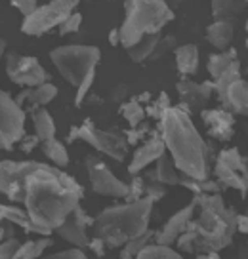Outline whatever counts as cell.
<instances>
[{"mask_svg":"<svg viewBox=\"0 0 248 259\" xmlns=\"http://www.w3.org/2000/svg\"><path fill=\"white\" fill-rule=\"evenodd\" d=\"M0 218H2V221H8V223H12V225L21 227V229L27 231V233H37V235H42V231L34 225V221L31 219V215H29L27 210H23V208L2 204V206H0Z\"/></svg>","mask_w":248,"mask_h":259,"instance_id":"44dd1931","label":"cell"},{"mask_svg":"<svg viewBox=\"0 0 248 259\" xmlns=\"http://www.w3.org/2000/svg\"><path fill=\"white\" fill-rule=\"evenodd\" d=\"M25 138V113L8 92H0V147L12 149Z\"/></svg>","mask_w":248,"mask_h":259,"instance_id":"30bf717a","label":"cell"},{"mask_svg":"<svg viewBox=\"0 0 248 259\" xmlns=\"http://www.w3.org/2000/svg\"><path fill=\"white\" fill-rule=\"evenodd\" d=\"M176 38L172 36V34H166V36H162L159 42V46H157V50H155V54H153L151 59H159V57L166 56L168 52H172V50H178L176 48Z\"/></svg>","mask_w":248,"mask_h":259,"instance_id":"d590c367","label":"cell"},{"mask_svg":"<svg viewBox=\"0 0 248 259\" xmlns=\"http://www.w3.org/2000/svg\"><path fill=\"white\" fill-rule=\"evenodd\" d=\"M32 126H34V136L42 143L56 139V124H54L52 114L46 109H42V107L32 109Z\"/></svg>","mask_w":248,"mask_h":259,"instance_id":"7402d4cb","label":"cell"},{"mask_svg":"<svg viewBox=\"0 0 248 259\" xmlns=\"http://www.w3.org/2000/svg\"><path fill=\"white\" fill-rule=\"evenodd\" d=\"M19 248H21V242L17 238L2 240V244H0V259H16Z\"/></svg>","mask_w":248,"mask_h":259,"instance_id":"e575fe53","label":"cell"},{"mask_svg":"<svg viewBox=\"0 0 248 259\" xmlns=\"http://www.w3.org/2000/svg\"><path fill=\"white\" fill-rule=\"evenodd\" d=\"M195 210H197V204L191 202V204H187L185 208H182L180 211H176V213L164 223V227L155 233V244L170 246V244L178 242V238L184 235L185 231H187V227H189V223H191L193 215H195Z\"/></svg>","mask_w":248,"mask_h":259,"instance_id":"5bb4252c","label":"cell"},{"mask_svg":"<svg viewBox=\"0 0 248 259\" xmlns=\"http://www.w3.org/2000/svg\"><path fill=\"white\" fill-rule=\"evenodd\" d=\"M12 6L19 10V12H21L25 17L32 16V14H34V12L40 8V6L37 4V2H34V0H14V2H12Z\"/></svg>","mask_w":248,"mask_h":259,"instance_id":"ab89813d","label":"cell"},{"mask_svg":"<svg viewBox=\"0 0 248 259\" xmlns=\"http://www.w3.org/2000/svg\"><path fill=\"white\" fill-rule=\"evenodd\" d=\"M120 114L132 128H137L145 118V109L137 99H130V101H126L124 105L120 107Z\"/></svg>","mask_w":248,"mask_h":259,"instance_id":"f546056e","label":"cell"},{"mask_svg":"<svg viewBox=\"0 0 248 259\" xmlns=\"http://www.w3.org/2000/svg\"><path fill=\"white\" fill-rule=\"evenodd\" d=\"M50 244H52V240H50L48 236H44V238H40V240H27V242L21 244V248H19V251H17L16 259H37V257H40Z\"/></svg>","mask_w":248,"mask_h":259,"instance_id":"f1b7e54d","label":"cell"},{"mask_svg":"<svg viewBox=\"0 0 248 259\" xmlns=\"http://www.w3.org/2000/svg\"><path fill=\"white\" fill-rule=\"evenodd\" d=\"M88 223H94V219L90 221L88 215H86V211L79 206L69 218L65 219L63 225H59L56 231L63 240L75 244L77 248H88L90 240H92V238L88 236V233H86Z\"/></svg>","mask_w":248,"mask_h":259,"instance_id":"9a60e30c","label":"cell"},{"mask_svg":"<svg viewBox=\"0 0 248 259\" xmlns=\"http://www.w3.org/2000/svg\"><path fill=\"white\" fill-rule=\"evenodd\" d=\"M197 259H220V255H218V251H210V253H200V255H197Z\"/></svg>","mask_w":248,"mask_h":259,"instance_id":"c3c4849f","label":"cell"},{"mask_svg":"<svg viewBox=\"0 0 248 259\" xmlns=\"http://www.w3.org/2000/svg\"><path fill=\"white\" fill-rule=\"evenodd\" d=\"M141 198H145V178L134 176L132 183L128 185V196H126V200L128 202H137Z\"/></svg>","mask_w":248,"mask_h":259,"instance_id":"836d02e7","label":"cell"},{"mask_svg":"<svg viewBox=\"0 0 248 259\" xmlns=\"http://www.w3.org/2000/svg\"><path fill=\"white\" fill-rule=\"evenodd\" d=\"M40 139L37 138V136H25L23 139H21V151L23 153H31L32 149H34V145H39Z\"/></svg>","mask_w":248,"mask_h":259,"instance_id":"b9f144b4","label":"cell"},{"mask_svg":"<svg viewBox=\"0 0 248 259\" xmlns=\"http://www.w3.org/2000/svg\"><path fill=\"white\" fill-rule=\"evenodd\" d=\"M77 139H80V134H79V126H73L71 132H69V136H67V143H75Z\"/></svg>","mask_w":248,"mask_h":259,"instance_id":"bcb514c9","label":"cell"},{"mask_svg":"<svg viewBox=\"0 0 248 259\" xmlns=\"http://www.w3.org/2000/svg\"><path fill=\"white\" fill-rule=\"evenodd\" d=\"M164 194H166V185H160L157 181H145V198L157 202Z\"/></svg>","mask_w":248,"mask_h":259,"instance_id":"8d00e7d4","label":"cell"},{"mask_svg":"<svg viewBox=\"0 0 248 259\" xmlns=\"http://www.w3.org/2000/svg\"><path fill=\"white\" fill-rule=\"evenodd\" d=\"M109 44L111 46H119L120 44V29H111V32H109Z\"/></svg>","mask_w":248,"mask_h":259,"instance_id":"ee69618b","label":"cell"},{"mask_svg":"<svg viewBox=\"0 0 248 259\" xmlns=\"http://www.w3.org/2000/svg\"><path fill=\"white\" fill-rule=\"evenodd\" d=\"M222 109L231 111L233 114H242L248 116V82L237 80L229 86L225 97L222 99Z\"/></svg>","mask_w":248,"mask_h":259,"instance_id":"ac0fdd59","label":"cell"},{"mask_svg":"<svg viewBox=\"0 0 248 259\" xmlns=\"http://www.w3.org/2000/svg\"><path fill=\"white\" fill-rule=\"evenodd\" d=\"M86 164H88L90 185L94 189V193L103 194V196H115V198H126L128 196V185L124 181H120L107 168L105 162H101L97 156H88Z\"/></svg>","mask_w":248,"mask_h":259,"instance_id":"7c38bea8","label":"cell"},{"mask_svg":"<svg viewBox=\"0 0 248 259\" xmlns=\"http://www.w3.org/2000/svg\"><path fill=\"white\" fill-rule=\"evenodd\" d=\"M56 96H57V88L54 84L46 82V84H42L39 88H29V90H25V92H21V94L16 97V101L19 105L31 103V105L37 109V107L48 105Z\"/></svg>","mask_w":248,"mask_h":259,"instance_id":"ffe728a7","label":"cell"},{"mask_svg":"<svg viewBox=\"0 0 248 259\" xmlns=\"http://www.w3.org/2000/svg\"><path fill=\"white\" fill-rule=\"evenodd\" d=\"M0 236H2V240H8V238H14V229H12V223L8 227L4 225L0 229Z\"/></svg>","mask_w":248,"mask_h":259,"instance_id":"f6af8a7d","label":"cell"},{"mask_svg":"<svg viewBox=\"0 0 248 259\" xmlns=\"http://www.w3.org/2000/svg\"><path fill=\"white\" fill-rule=\"evenodd\" d=\"M0 191L21 202L34 225L50 236L80 206L82 187L61 168L37 160H2Z\"/></svg>","mask_w":248,"mask_h":259,"instance_id":"6da1fadb","label":"cell"},{"mask_svg":"<svg viewBox=\"0 0 248 259\" xmlns=\"http://www.w3.org/2000/svg\"><path fill=\"white\" fill-rule=\"evenodd\" d=\"M239 231L248 235V215H239Z\"/></svg>","mask_w":248,"mask_h":259,"instance_id":"7dc6e473","label":"cell"},{"mask_svg":"<svg viewBox=\"0 0 248 259\" xmlns=\"http://www.w3.org/2000/svg\"><path fill=\"white\" fill-rule=\"evenodd\" d=\"M206 40L214 48L225 52L233 40V23L231 21H214L206 27Z\"/></svg>","mask_w":248,"mask_h":259,"instance_id":"603a6c76","label":"cell"},{"mask_svg":"<svg viewBox=\"0 0 248 259\" xmlns=\"http://www.w3.org/2000/svg\"><path fill=\"white\" fill-rule=\"evenodd\" d=\"M42 259H88L86 253L79 248H71V250H63V251H57V253H52V255H46Z\"/></svg>","mask_w":248,"mask_h":259,"instance_id":"f35d334b","label":"cell"},{"mask_svg":"<svg viewBox=\"0 0 248 259\" xmlns=\"http://www.w3.org/2000/svg\"><path fill=\"white\" fill-rule=\"evenodd\" d=\"M75 8H77L75 0H57L44 4L32 16L25 17L21 23V32L29 36H40L54 27H61L65 19L75 14Z\"/></svg>","mask_w":248,"mask_h":259,"instance_id":"52a82bcc","label":"cell"},{"mask_svg":"<svg viewBox=\"0 0 248 259\" xmlns=\"http://www.w3.org/2000/svg\"><path fill=\"white\" fill-rule=\"evenodd\" d=\"M168 109H172V105H170V97L164 94V92H160V96L153 101V103H149L147 105V114L151 116L153 120H162L164 118V114L168 113Z\"/></svg>","mask_w":248,"mask_h":259,"instance_id":"d6a6232c","label":"cell"},{"mask_svg":"<svg viewBox=\"0 0 248 259\" xmlns=\"http://www.w3.org/2000/svg\"><path fill=\"white\" fill-rule=\"evenodd\" d=\"M145 179H151V181H157L160 185H180V181H182V176L178 174L176 170V164L172 160V156L168 154H164L162 158L155 162V170L153 171H147L144 176Z\"/></svg>","mask_w":248,"mask_h":259,"instance_id":"d6986e66","label":"cell"},{"mask_svg":"<svg viewBox=\"0 0 248 259\" xmlns=\"http://www.w3.org/2000/svg\"><path fill=\"white\" fill-rule=\"evenodd\" d=\"M176 67L182 74H195L199 69V48L195 44H184L176 50Z\"/></svg>","mask_w":248,"mask_h":259,"instance_id":"d4e9b609","label":"cell"},{"mask_svg":"<svg viewBox=\"0 0 248 259\" xmlns=\"http://www.w3.org/2000/svg\"><path fill=\"white\" fill-rule=\"evenodd\" d=\"M160 34H153V36H145L144 40L139 42L137 46L134 48L126 50L128 52V57L134 61V63H141V61H147V59H151L153 54H155V50L159 46L160 42Z\"/></svg>","mask_w":248,"mask_h":259,"instance_id":"4316f807","label":"cell"},{"mask_svg":"<svg viewBox=\"0 0 248 259\" xmlns=\"http://www.w3.org/2000/svg\"><path fill=\"white\" fill-rule=\"evenodd\" d=\"M155 233L153 231H147L144 236H139L136 240H130L128 244L122 246V251H120V259H136L141 251L149 246V240H151Z\"/></svg>","mask_w":248,"mask_h":259,"instance_id":"4dcf8cb0","label":"cell"},{"mask_svg":"<svg viewBox=\"0 0 248 259\" xmlns=\"http://www.w3.org/2000/svg\"><path fill=\"white\" fill-rule=\"evenodd\" d=\"M128 94H130V90H128V86L126 84H117L115 88L111 90V101H122V99H126L128 97Z\"/></svg>","mask_w":248,"mask_h":259,"instance_id":"60d3db41","label":"cell"},{"mask_svg":"<svg viewBox=\"0 0 248 259\" xmlns=\"http://www.w3.org/2000/svg\"><path fill=\"white\" fill-rule=\"evenodd\" d=\"M246 8L242 0H214L212 2V17L214 21H231L233 17Z\"/></svg>","mask_w":248,"mask_h":259,"instance_id":"484cf974","label":"cell"},{"mask_svg":"<svg viewBox=\"0 0 248 259\" xmlns=\"http://www.w3.org/2000/svg\"><path fill=\"white\" fill-rule=\"evenodd\" d=\"M160 132L166 151L182 176L200 181L208 178V145L193 124L191 114L172 107L160 120Z\"/></svg>","mask_w":248,"mask_h":259,"instance_id":"7a4b0ae2","label":"cell"},{"mask_svg":"<svg viewBox=\"0 0 248 259\" xmlns=\"http://www.w3.org/2000/svg\"><path fill=\"white\" fill-rule=\"evenodd\" d=\"M214 174L222 187H229L239 191L242 196L248 193V164L240 156L239 149H224L220 151L214 166Z\"/></svg>","mask_w":248,"mask_h":259,"instance_id":"ba28073f","label":"cell"},{"mask_svg":"<svg viewBox=\"0 0 248 259\" xmlns=\"http://www.w3.org/2000/svg\"><path fill=\"white\" fill-rule=\"evenodd\" d=\"M6 73L10 80L17 86H29V88H39L48 82V73L44 67L39 63L37 57L19 56V54H8L6 56Z\"/></svg>","mask_w":248,"mask_h":259,"instance_id":"8fae6325","label":"cell"},{"mask_svg":"<svg viewBox=\"0 0 248 259\" xmlns=\"http://www.w3.org/2000/svg\"><path fill=\"white\" fill-rule=\"evenodd\" d=\"M193 202L199 208V218L191 219L187 231L195 238V251L210 253L227 248L239 231V215L227 208L222 194H197Z\"/></svg>","mask_w":248,"mask_h":259,"instance_id":"3957f363","label":"cell"},{"mask_svg":"<svg viewBox=\"0 0 248 259\" xmlns=\"http://www.w3.org/2000/svg\"><path fill=\"white\" fill-rule=\"evenodd\" d=\"M244 27H246V32H248V19H246V25H244Z\"/></svg>","mask_w":248,"mask_h":259,"instance_id":"681fc988","label":"cell"},{"mask_svg":"<svg viewBox=\"0 0 248 259\" xmlns=\"http://www.w3.org/2000/svg\"><path fill=\"white\" fill-rule=\"evenodd\" d=\"M50 59L65 80L79 90L90 76H96L101 52L96 46L67 44V46H59V48L52 50Z\"/></svg>","mask_w":248,"mask_h":259,"instance_id":"8992f818","label":"cell"},{"mask_svg":"<svg viewBox=\"0 0 248 259\" xmlns=\"http://www.w3.org/2000/svg\"><path fill=\"white\" fill-rule=\"evenodd\" d=\"M80 139L92 145L97 153L107 154L109 158L117 162H122L128 154V139L119 136L117 132L97 128L92 120H84L79 126Z\"/></svg>","mask_w":248,"mask_h":259,"instance_id":"9c48e42d","label":"cell"},{"mask_svg":"<svg viewBox=\"0 0 248 259\" xmlns=\"http://www.w3.org/2000/svg\"><path fill=\"white\" fill-rule=\"evenodd\" d=\"M80 25H82V16H80L79 12H75L73 16H69L65 19V23L59 27V32L61 34H69V32H77L80 29Z\"/></svg>","mask_w":248,"mask_h":259,"instance_id":"74e56055","label":"cell"},{"mask_svg":"<svg viewBox=\"0 0 248 259\" xmlns=\"http://www.w3.org/2000/svg\"><path fill=\"white\" fill-rule=\"evenodd\" d=\"M200 118L208 130L210 138L218 141H229L235 134V116L227 109H204L200 111Z\"/></svg>","mask_w":248,"mask_h":259,"instance_id":"2e32d148","label":"cell"},{"mask_svg":"<svg viewBox=\"0 0 248 259\" xmlns=\"http://www.w3.org/2000/svg\"><path fill=\"white\" fill-rule=\"evenodd\" d=\"M246 48H248V38H246Z\"/></svg>","mask_w":248,"mask_h":259,"instance_id":"816d5d0a","label":"cell"},{"mask_svg":"<svg viewBox=\"0 0 248 259\" xmlns=\"http://www.w3.org/2000/svg\"><path fill=\"white\" fill-rule=\"evenodd\" d=\"M42 151H44V154H46V158L52 160L56 166H59V168H63V166L69 164L67 147H65L61 141H57V139H52V141L42 143Z\"/></svg>","mask_w":248,"mask_h":259,"instance_id":"83f0119b","label":"cell"},{"mask_svg":"<svg viewBox=\"0 0 248 259\" xmlns=\"http://www.w3.org/2000/svg\"><path fill=\"white\" fill-rule=\"evenodd\" d=\"M88 248H92L96 255H103V253H105V248H107V244H105L103 240H99V238H96V236H94V238L90 240V246H88Z\"/></svg>","mask_w":248,"mask_h":259,"instance_id":"7bdbcfd3","label":"cell"},{"mask_svg":"<svg viewBox=\"0 0 248 259\" xmlns=\"http://www.w3.org/2000/svg\"><path fill=\"white\" fill-rule=\"evenodd\" d=\"M178 96H180V109L191 114L195 109H202L208 103L212 94L216 92L214 80L206 82H193L189 78H182L176 84Z\"/></svg>","mask_w":248,"mask_h":259,"instance_id":"4fadbf2b","label":"cell"},{"mask_svg":"<svg viewBox=\"0 0 248 259\" xmlns=\"http://www.w3.org/2000/svg\"><path fill=\"white\" fill-rule=\"evenodd\" d=\"M174 19V12L162 0L124 2V21L120 25V44L126 50L137 46L145 36L160 34V29Z\"/></svg>","mask_w":248,"mask_h":259,"instance_id":"5b68a950","label":"cell"},{"mask_svg":"<svg viewBox=\"0 0 248 259\" xmlns=\"http://www.w3.org/2000/svg\"><path fill=\"white\" fill-rule=\"evenodd\" d=\"M166 154V145L162 138H151L147 139L144 145L137 149L128 166L130 176H139V171L145 170L149 164L157 162L159 158H162Z\"/></svg>","mask_w":248,"mask_h":259,"instance_id":"e0dca14e","label":"cell"},{"mask_svg":"<svg viewBox=\"0 0 248 259\" xmlns=\"http://www.w3.org/2000/svg\"><path fill=\"white\" fill-rule=\"evenodd\" d=\"M237 63H240V61L235 50H225L220 54H212L208 57V73L212 76V80H218L222 74H225Z\"/></svg>","mask_w":248,"mask_h":259,"instance_id":"cb8c5ba5","label":"cell"},{"mask_svg":"<svg viewBox=\"0 0 248 259\" xmlns=\"http://www.w3.org/2000/svg\"><path fill=\"white\" fill-rule=\"evenodd\" d=\"M136 259H184L176 250L170 246H160V244H149Z\"/></svg>","mask_w":248,"mask_h":259,"instance_id":"1f68e13d","label":"cell"},{"mask_svg":"<svg viewBox=\"0 0 248 259\" xmlns=\"http://www.w3.org/2000/svg\"><path fill=\"white\" fill-rule=\"evenodd\" d=\"M244 215H248V208H246V211H244Z\"/></svg>","mask_w":248,"mask_h":259,"instance_id":"f907efd6","label":"cell"},{"mask_svg":"<svg viewBox=\"0 0 248 259\" xmlns=\"http://www.w3.org/2000/svg\"><path fill=\"white\" fill-rule=\"evenodd\" d=\"M153 200L141 198L137 202H126L120 206L105 208L97 213L92 223L94 236L103 240L107 248H119L136 240L149 231Z\"/></svg>","mask_w":248,"mask_h":259,"instance_id":"277c9868","label":"cell"}]
</instances>
